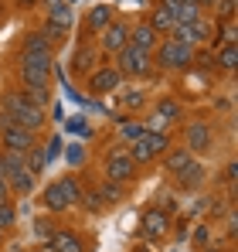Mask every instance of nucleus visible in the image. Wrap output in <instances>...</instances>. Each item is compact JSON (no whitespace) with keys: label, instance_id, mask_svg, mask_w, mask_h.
Wrapping results in <instances>:
<instances>
[{"label":"nucleus","instance_id":"nucleus-36","mask_svg":"<svg viewBox=\"0 0 238 252\" xmlns=\"http://www.w3.org/2000/svg\"><path fill=\"white\" fill-rule=\"evenodd\" d=\"M0 164H3V170H17V167H24V154H17V150H0Z\"/></svg>","mask_w":238,"mask_h":252},{"label":"nucleus","instance_id":"nucleus-42","mask_svg":"<svg viewBox=\"0 0 238 252\" xmlns=\"http://www.w3.org/2000/svg\"><path fill=\"white\" fill-rule=\"evenodd\" d=\"M0 201H10V191H7V170L0 164Z\"/></svg>","mask_w":238,"mask_h":252},{"label":"nucleus","instance_id":"nucleus-11","mask_svg":"<svg viewBox=\"0 0 238 252\" xmlns=\"http://www.w3.org/2000/svg\"><path fill=\"white\" fill-rule=\"evenodd\" d=\"M170 225H174V215L153 208V205H147V208L140 211V235H143L147 242H163V239H170V232H174Z\"/></svg>","mask_w":238,"mask_h":252},{"label":"nucleus","instance_id":"nucleus-25","mask_svg":"<svg viewBox=\"0 0 238 252\" xmlns=\"http://www.w3.org/2000/svg\"><path fill=\"white\" fill-rule=\"evenodd\" d=\"M238 68V44H218L211 48V72L218 75H232Z\"/></svg>","mask_w":238,"mask_h":252},{"label":"nucleus","instance_id":"nucleus-19","mask_svg":"<svg viewBox=\"0 0 238 252\" xmlns=\"http://www.w3.org/2000/svg\"><path fill=\"white\" fill-rule=\"evenodd\" d=\"M170 181H174V188H177V191H187V194H194V191H201V188H204V181H208V170H204V164H201L198 157H194L187 167L180 170L177 177H170Z\"/></svg>","mask_w":238,"mask_h":252},{"label":"nucleus","instance_id":"nucleus-49","mask_svg":"<svg viewBox=\"0 0 238 252\" xmlns=\"http://www.w3.org/2000/svg\"><path fill=\"white\" fill-rule=\"evenodd\" d=\"M28 252H48V246H34V249H28Z\"/></svg>","mask_w":238,"mask_h":252},{"label":"nucleus","instance_id":"nucleus-40","mask_svg":"<svg viewBox=\"0 0 238 252\" xmlns=\"http://www.w3.org/2000/svg\"><path fill=\"white\" fill-rule=\"evenodd\" d=\"M194 3H198V10H201V14H208V17H211V14H214V7H218L221 0H194Z\"/></svg>","mask_w":238,"mask_h":252},{"label":"nucleus","instance_id":"nucleus-7","mask_svg":"<svg viewBox=\"0 0 238 252\" xmlns=\"http://www.w3.org/2000/svg\"><path fill=\"white\" fill-rule=\"evenodd\" d=\"M126 85L122 79V72H119L116 65H113V58H106L99 68H92L85 79H82V89H85V95H92V99H106V95H113Z\"/></svg>","mask_w":238,"mask_h":252},{"label":"nucleus","instance_id":"nucleus-22","mask_svg":"<svg viewBox=\"0 0 238 252\" xmlns=\"http://www.w3.org/2000/svg\"><path fill=\"white\" fill-rule=\"evenodd\" d=\"M113 123H116V143H126V147L147 133L143 116H113Z\"/></svg>","mask_w":238,"mask_h":252},{"label":"nucleus","instance_id":"nucleus-48","mask_svg":"<svg viewBox=\"0 0 238 252\" xmlns=\"http://www.w3.org/2000/svg\"><path fill=\"white\" fill-rule=\"evenodd\" d=\"M7 249V235H3V232H0V252Z\"/></svg>","mask_w":238,"mask_h":252},{"label":"nucleus","instance_id":"nucleus-29","mask_svg":"<svg viewBox=\"0 0 238 252\" xmlns=\"http://www.w3.org/2000/svg\"><path fill=\"white\" fill-rule=\"evenodd\" d=\"M24 170H31L34 177H44V170H48V160H44V150H41V143H34L28 154H24Z\"/></svg>","mask_w":238,"mask_h":252},{"label":"nucleus","instance_id":"nucleus-14","mask_svg":"<svg viewBox=\"0 0 238 252\" xmlns=\"http://www.w3.org/2000/svg\"><path fill=\"white\" fill-rule=\"evenodd\" d=\"M150 116H160L167 129L170 126H180L184 123V116H187V102H184V95H177V92H163L157 95L153 102H150Z\"/></svg>","mask_w":238,"mask_h":252},{"label":"nucleus","instance_id":"nucleus-33","mask_svg":"<svg viewBox=\"0 0 238 252\" xmlns=\"http://www.w3.org/2000/svg\"><path fill=\"white\" fill-rule=\"evenodd\" d=\"M61 143H65V140H61L58 133H55V136H48V140L41 136V150H44V160H48V167H51V164L61 157Z\"/></svg>","mask_w":238,"mask_h":252},{"label":"nucleus","instance_id":"nucleus-12","mask_svg":"<svg viewBox=\"0 0 238 252\" xmlns=\"http://www.w3.org/2000/svg\"><path fill=\"white\" fill-rule=\"evenodd\" d=\"M106 58H102V51H99V44L92 41V38H79V44H75V51H72V62H68V72L75 75V79H85L92 68H99Z\"/></svg>","mask_w":238,"mask_h":252},{"label":"nucleus","instance_id":"nucleus-37","mask_svg":"<svg viewBox=\"0 0 238 252\" xmlns=\"http://www.w3.org/2000/svg\"><path fill=\"white\" fill-rule=\"evenodd\" d=\"M85 160H89L85 147H82V143H72V147H68V164H72V170H79Z\"/></svg>","mask_w":238,"mask_h":252},{"label":"nucleus","instance_id":"nucleus-17","mask_svg":"<svg viewBox=\"0 0 238 252\" xmlns=\"http://www.w3.org/2000/svg\"><path fill=\"white\" fill-rule=\"evenodd\" d=\"M116 17V7L113 3H106V0H99V3H92L89 10H85V17H82V34L79 38H99L106 28H109V21Z\"/></svg>","mask_w":238,"mask_h":252},{"label":"nucleus","instance_id":"nucleus-30","mask_svg":"<svg viewBox=\"0 0 238 252\" xmlns=\"http://www.w3.org/2000/svg\"><path fill=\"white\" fill-rule=\"evenodd\" d=\"M170 14H174V28H177V24H194V21L201 17L198 3H174Z\"/></svg>","mask_w":238,"mask_h":252},{"label":"nucleus","instance_id":"nucleus-16","mask_svg":"<svg viewBox=\"0 0 238 252\" xmlns=\"http://www.w3.org/2000/svg\"><path fill=\"white\" fill-rule=\"evenodd\" d=\"M113 106H116V116H140L150 106V95L140 85H122L119 92H113Z\"/></svg>","mask_w":238,"mask_h":252},{"label":"nucleus","instance_id":"nucleus-38","mask_svg":"<svg viewBox=\"0 0 238 252\" xmlns=\"http://www.w3.org/2000/svg\"><path fill=\"white\" fill-rule=\"evenodd\" d=\"M153 208L167 211V215H177V201H174V194H157V201H153Z\"/></svg>","mask_w":238,"mask_h":252},{"label":"nucleus","instance_id":"nucleus-4","mask_svg":"<svg viewBox=\"0 0 238 252\" xmlns=\"http://www.w3.org/2000/svg\"><path fill=\"white\" fill-rule=\"evenodd\" d=\"M180 143H184L194 157H208V154L218 147V129H214V123H211L204 113H191V116H184V123H180Z\"/></svg>","mask_w":238,"mask_h":252},{"label":"nucleus","instance_id":"nucleus-24","mask_svg":"<svg viewBox=\"0 0 238 252\" xmlns=\"http://www.w3.org/2000/svg\"><path fill=\"white\" fill-rule=\"evenodd\" d=\"M191 160H194V154H191L184 143H174V147L160 157V167H163V174H167V177H177V174L187 167Z\"/></svg>","mask_w":238,"mask_h":252},{"label":"nucleus","instance_id":"nucleus-31","mask_svg":"<svg viewBox=\"0 0 238 252\" xmlns=\"http://www.w3.org/2000/svg\"><path fill=\"white\" fill-rule=\"evenodd\" d=\"M17 228V201H0V232L10 235Z\"/></svg>","mask_w":238,"mask_h":252},{"label":"nucleus","instance_id":"nucleus-45","mask_svg":"<svg viewBox=\"0 0 238 252\" xmlns=\"http://www.w3.org/2000/svg\"><path fill=\"white\" fill-rule=\"evenodd\" d=\"M14 3H17V7H21V10H31V7H38L41 0H14Z\"/></svg>","mask_w":238,"mask_h":252},{"label":"nucleus","instance_id":"nucleus-20","mask_svg":"<svg viewBox=\"0 0 238 252\" xmlns=\"http://www.w3.org/2000/svg\"><path fill=\"white\" fill-rule=\"evenodd\" d=\"M7 191H10V201H17V198H31V194L38 191V177H34L31 170H24V167L7 170Z\"/></svg>","mask_w":238,"mask_h":252},{"label":"nucleus","instance_id":"nucleus-18","mask_svg":"<svg viewBox=\"0 0 238 252\" xmlns=\"http://www.w3.org/2000/svg\"><path fill=\"white\" fill-rule=\"evenodd\" d=\"M55 184H58V191H61V198L68 201V208L75 211L82 205V198H85V181H82V174L79 170H65L61 177H55Z\"/></svg>","mask_w":238,"mask_h":252},{"label":"nucleus","instance_id":"nucleus-50","mask_svg":"<svg viewBox=\"0 0 238 252\" xmlns=\"http://www.w3.org/2000/svg\"><path fill=\"white\" fill-rule=\"evenodd\" d=\"M133 252H147V249H143V246H136V249H133Z\"/></svg>","mask_w":238,"mask_h":252},{"label":"nucleus","instance_id":"nucleus-1","mask_svg":"<svg viewBox=\"0 0 238 252\" xmlns=\"http://www.w3.org/2000/svg\"><path fill=\"white\" fill-rule=\"evenodd\" d=\"M0 113H7L14 123H21L24 129H31V133H38V136H44L48 133V109H38L17 85H7L3 92H0Z\"/></svg>","mask_w":238,"mask_h":252},{"label":"nucleus","instance_id":"nucleus-43","mask_svg":"<svg viewBox=\"0 0 238 252\" xmlns=\"http://www.w3.org/2000/svg\"><path fill=\"white\" fill-rule=\"evenodd\" d=\"M221 177H225L228 184H235V160H228V164H225V174H221Z\"/></svg>","mask_w":238,"mask_h":252},{"label":"nucleus","instance_id":"nucleus-6","mask_svg":"<svg viewBox=\"0 0 238 252\" xmlns=\"http://www.w3.org/2000/svg\"><path fill=\"white\" fill-rule=\"evenodd\" d=\"M113 65H116L119 72H122V79L126 82H147V79H157V65H153V55H147V51H140V48H133V44H126L122 51H119L116 58H113Z\"/></svg>","mask_w":238,"mask_h":252},{"label":"nucleus","instance_id":"nucleus-51","mask_svg":"<svg viewBox=\"0 0 238 252\" xmlns=\"http://www.w3.org/2000/svg\"><path fill=\"white\" fill-rule=\"evenodd\" d=\"M7 252H28V249H7Z\"/></svg>","mask_w":238,"mask_h":252},{"label":"nucleus","instance_id":"nucleus-32","mask_svg":"<svg viewBox=\"0 0 238 252\" xmlns=\"http://www.w3.org/2000/svg\"><path fill=\"white\" fill-rule=\"evenodd\" d=\"M58 225H61V221H58V218H51V215H38V218H34V235H38L41 246L55 235V228H58Z\"/></svg>","mask_w":238,"mask_h":252},{"label":"nucleus","instance_id":"nucleus-41","mask_svg":"<svg viewBox=\"0 0 238 252\" xmlns=\"http://www.w3.org/2000/svg\"><path fill=\"white\" fill-rule=\"evenodd\" d=\"M41 7H44V14H55V10L68 7V3H65V0H41Z\"/></svg>","mask_w":238,"mask_h":252},{"label":"nucleus","instance_id":"nucleus-46","mask_svg":"<svg viewBox=\"0 0 238 252\" xmlns=\"http://www.w3.org/2000/svg\"><path fill=\"white\" fill-rule=\"evenodd\" d=\"M7 10H10V0H0V24L7 21Z\"/></svg>","mask_w":238,"mask_h":252},{"label":"nucleus","instance_id":"nucleus-9","mask_svg":"<svg viewBox=\"0 0 238 252\" xmlns=\"http://www.w3.org/2000/svg\"><path fill=\"white\" fill-rule=\"evenodd\" d=\"M129 28H133V17H126V14H116V17L109 21V28L95 38L99 51H102V58H116L119 51L129 44Z\"/></svg>","mask_w":238,"mask_h":252},{"label":"nucleus","instance_id":"nucleus-47","mask_svg":"<svg viewBox=\"0 0 238 252\" xmlns=\"http://www.w3.org/2000/svg\"><path fill=\"white\" fill-rule=\"evenodd\" d=\"M160 3H167V7H174V3H194V0H160Z\"/></svg>","mask_w":238,"mask_h":252},{"label":"nucleus","instance_id":"nucleus-5","mask_svg":"<svg viewBox=\"0 0 238 252\" xmlns=\"http://www.w3.org/2000/svg\"><path fill=\"white\" fill-rule=\"evenodd\" d=\"M153 65L160 75H187L194 68V48L174 38H160L157 51H153Z\"/></svg>","mask_w":238,"mask_h":252},{"label":"nucleus","instance_id":"nucleus-3","mask_svg":"<svg viewBox=\"0 0 238 252\" xmlns=\"http://www.w3.org/2000/svg\"><path fill=\"white\" fill-rule=\"evenodd\" d=\"M99 170H102V181H113V184H122V188L136 184V177H140V167H136L126 143L106 147L102 157H99Z\"/></svg>","mask_w":238,"mask_h":252},{"label":"nucleus","instance_id":"nucleus-26","mask_svg":"<svg viewBox=\"0 0 238 252\" xmlns=\"http://www.w3.org/2000/svg\"><path fill=\"white\" fill-rule=\"evenodd\" d=\"M55 51H58V48L48 41L38 28H34V31H24V38L14 48V55H55Z\"/></svg>","mask_w":238,"mask_h":252},{"label":"nucleus","instance_id":"nucleus-21","mask_svg":"<svg viewBox=\"0 0 238 252\" xmlns=\"http://www.w3.org/2000/svg\"><path fill=\"white\" fill-rule=\"evenodd\" d=\"M38 205H41V211L44 215H51V218H61V215H68V201L61 198V191H58V184L55 181H48L44 188L38 191Z\"/></svg>","mask_w":238,"mask_h":252},{"label":"nucleus","instance_id":"nucleus-23","mask_svg":"<svg viewBox=\"0 0 238 252\" xmlns=\"http://www.w3.org/2000/svg\"><path fill=\"white\" fill-rule=\"evenodd\" d=\"M129 44L140 48V51H147V55H153L157 44H160V34L143 21V17H140V21H133V28H129Z\"/></svg>","mask_w":238,"mask_h":252},{"label":"nucleus","instance_id":"nucleus-34","mask_svg":"<svg viewBox=\"0 0 238 252\" xmlns=\"http://www.w3.org/2000/svg\"><path fill=\"white\" fill-rule=\"evenodd\" d=\"M191 242H194L198 249H204V246H211V242H214V235H211V225H208V221H198V228L191 232Z\"/></svg>","mask_w":238,"mask_h":252},{"label":"nucleus","instance_id":"nucleus-27","mask_svg":"<svg viewBox=\"0 0 238 252\" xmlns=\"http://www.w3.org/2000/svg\"><path fill=\"white\" fill-rule=\"evenodd\" d=\"M143 21L157 31L160 38H167V34L174 31V14H170V7H167V3H160V0L150 3V10H147V17H143Z\"/></svg>","mask_w":238,"mask_h":252},{"label":"nucleus","instance_id":"nucleus-28","mask_svg":"<svg viewBox=\"0 0 238 252\" xmlns=\"http://www.w3.org/2000/svg\"><path fill=\"white\" fill-rule=\"evenodd\" d=\"M95 194H99V201H102L106 211L126 201V188H122V184H113V181H102V177H99V184H95Z\"/></svg>","mask_w":238,"mask_h":252},{"label":"nucleus","instance_id":"nucleus-8","mask_svg":"<svg viewBox=\"0 0 238 252\" xmlns=\"http://www.w3.org/2000/svg\"><path fill=\"white\" fill-rule=\"evenodd\" d=\"M170 147H174V133H153V129H147L136 143H129V154H133L136 167L143 170V167H150V164H157Z\"/></svg>","mask_w":238,"mask_h":252},{"label":"nucleus","instance_id":"nucleus-15","mask_svg":"<svg viewBox=\"0 0 238 252\" xmlns=\"http://www.w3.org/2000/svg\"><path fill=\"white\" fill-rule=\"evenodd\" d=\"M72 28H75V14H72V7H61V10H55V14H44V21H41L38 31L58 48V44L72 34Z\"/></svg>","mask_w":238,"mask_h":252},{"label":"nucleus","instance_id":"nucleus-39","mask_svg":"<svg viewBox=\"0 0 238 252\" xmlns=\"http://www.w3.org/2000/svg\"><path fill=\"white\" fill-rule=\"evenodd\" d=\"M68 129H72V133H82V136H92V129H89V123H85V116L72 120V123H68Z\"/></svg>","mask_w":238,"mask_h":252},{"label":"nucleus","instance_id":"nucleus-44","mask_svg":"<svg viewBox=\"0 0 238 252\" xmlns=\"http://www.w3.org/2000/svg\"><path fill=\"white\" fill-rule=\"evenodd\" d=\"M198 252H232V246H218V242H211V246H204Z\"/></svg>","mask_w":238,"mask_h":252},{"label":"nucleus","instance_id":"nucleus-2","mask_svg":"<svg viewBox=\"0 0 238 252\" xmlns=\"http://www.w3.org/2000/svg\"><path fill=\"white\" fill-rule=\"evenodd\" d=\"M14 85L34 89L55 82V55H14Z\"/></svg>","mask_w":238,"mask_h":252},{"label":"nucleus","instance_id":"nucleus-10","mask_svg":"<svg viewBox=\"0 0 238 252\" xmlns=\"http://www.w3.org/2000/svg\"><path fill=\"white\" fill-rule=\"evenodd\" d=\"M34 143H41L38 133L24 129L21 123H14L7 113H0V150H17V154H28Z\"/></svg>","mask_w":238,"mask_h":252},{"label":"nucleus","instance_id":"nucleus-35","mask_svg":"<svg viewBox=\"0 0 238 252\" xmlns=\"http://www.w3.org/2000/svg\"><path fill=\"white\" fill-rule=\"evenodd\" d=\"M235 14H238V0H221L211 17H214V21H235Z\"/></svg>","mask_w":238,"mask_h":252},{"label":"nucleus","instance_id":"nucleus-13","mask_svg":"<svg viewBox=\"0 0 238 252\" xmlns=\"http://www.w3.org/2000/svg\"><path fill=\"white\" fill-rule=\"evenodd\" d=\"M44 246H48V252H92V239L82 228H72V225L61 221Z\"/></svg>","mask_w":238,"mask_h":252}]
</instances>
